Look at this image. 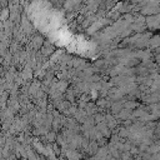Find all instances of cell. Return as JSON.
I'll return each mask as SVG.
<instances>
[{
	"mask_svg": "<svg viewBox=\"0 0 160 160\" xmlns=\"http://www.w3.org/2000/svg\"><path fill=\"white\" fill-rule=\"evenodd\" d=\"M22 160H26V159H22Z\"/></svg>",
	"mask_w": 160,
	"mask_h": 160,
	"instance_id": "6da1fadb",
	"label": "cell"
}]
</instances>
